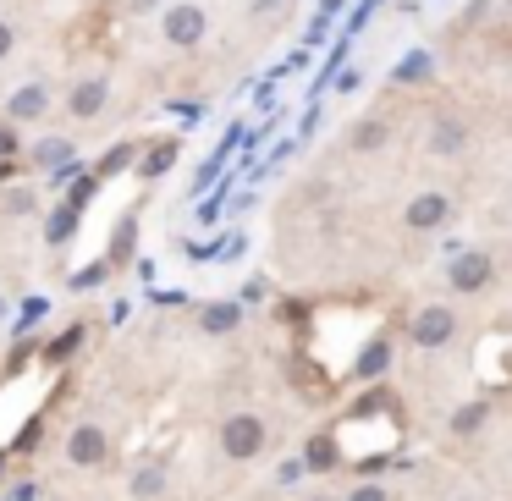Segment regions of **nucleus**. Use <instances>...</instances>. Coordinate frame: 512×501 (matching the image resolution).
<instances>
[{"label": "nucleus", "instance_id": "f257e3e1", "mask_svg": "<svg viewBox=\"0 0 512 501\" xmlns=\"http://www.w3.org/2000/svg\"><path fill=\"white\" fill-rule=\"evenodd\" d=\"M221 452L237 457V463L259 457L265 452V419H259V413H232V419L221 424Z\"/></svg>", "mask_w": 512, "mask_h": 501}, {"label": "nucleus", "instance_id": "f03ea898", "mask_svg": "<svg viewBox=\"0 0 512 501\" xmlns=\"http://www.w3.org/2000/svg\"><path fill=\"white\" fill-rule=\"evenodd\" d=\"M204 28H210V17H204V6H193V0H182V6H171V12H166V39L177 50L204 45Z\"/></svg>", "mask_w": 512, "mask_h": 501}, {"label": "nucleus", "instance_id": "7ed1b4c3", "mask_svg": "<svg viewBox=\"0 0 512 501\" xmlns=\"http://www.w3.org/2000/svg\"><path fill=\"white\" fill-rule=\"evenodd\" d=\"M452 331H457V314L441 309V303H430V309L413 314V342H419V347H446V342H452Z\"/></svg>", "mask_w": 512, "mask_h": 501}, {"label": "nucleus", "instance_id": "20e7f679", "mask_svg": "<svg viewBox=\"0 0 512 501\" xmlns=\"http://www.w3.org/2000/svg\"><path fill=\"white\" fill-rule=\"evenodd\" d=\"M490 276H496V265H490V254H479V248H468V254H457L452 259V287L457 292H485L490 287Z\"/></svg>", "mask_w": 512, "mask_h": 501}, {"label": "nucleus", "instance_id": "39448f33", "mask_svg": "<svg viewBox=\"0 0 512 501\" xmlns=\"http://www.w3.org/2000/svg\"><path fill=\"white\" fill-rule=\"evenodd\" d=\"M105 452H111V435L100 430V424H78L72 430V441H67V457L78 468H94V463H105Z\"/></svg>", "mask_w": 512, "mask_h": 501}, {"label": "nucleus", "instance_id": "423d86ee", "mask_svg": "<svg viewBox=\"0 0 512 501\" xmlns=\"http://www.w3.org/2000/svg\"><path fill=\"white\" fill-rule=\"evenodd\" d=\"M446 215H452L446 193H419V199L408 204V226H413V232H441Z\"/></svg>", "mask_w": 512, "mask_h": 501}, {"label": "nucleus", "instance_id": "0eeeda50", "mask_svg": "<svg viewBox=\"0 0 512 501\" xmlns=\"http://www.w3.org/2000/svg\"><path fill=\"white\" fill-rule=\"evenodd\" d=\"M105 100H111V83H105V78H83L78 89L67 94V111L78 116V122H89V116L105 111Z\"/></svg>", "mask_w": 512, "mask_h": 501}, {"label": "nucleus", "instance_id": "6e6552de", "mask_svg": "<svg viewBox=\"0 0 512 501\" xmlns=\"http://www.w3.org/2000/svg\"><path fill=\"white\" fill-rule=\"evenodd\" d=\"M463 144H468V127L457 122V116H441V122L430 127V149H435V155H457Z\"/></svg>", "mask_w": 512, "mask_h": 501}, {"label": "nucleus", "instance_id": "1a4fd4ad", "mask_svg": "<svg viewBox=\"0 0 512 501\" xmlns=\"http://www.w3.org/2000/svg\"><path fill=\"white\" fill-rule=\"evenodd\" d=\"M45 89H39V83H23V89L12 94V105H6V111H12V122H34V116H45Z\"/></svg>", "mask_w": 512, "mask_h": 501}, {"label": "nucleus", "instance_id": "9d476101", "mask_svg": "<svg viewBox=\"0 0 512 501\" xmlns=\"http://www.w3.org/2000/svg\"><path fill=\"white\" fill-rule=\"evenodd\" d=\"M386 369H391V342H386V336L364 342V353H358V375L375 380V375H386Z\"/></svg>", "mask_w": 512, "mask_h": 501}, {"label": "nucleus", "instance_id": "9b49d317", "mask_svg": "<svg viewBox=\"0 0 512 501\" xmlns=\"http://www.w3.org/2000/svg\"><path fill=\"white\" fill-rule=\"evenodd\" d=\"M303 463H309L314 474H331V468L342 463V452H336V435H314L309 452H303Z\"/></svg>", "mask_w": 512, "mask_h": 501}, {"label": "nucleus", "instance_id": "f8f14e48", "mask_svg": "<svg viewBox=\"0 0 512 501\" xmlns=\"http://www.w3.org/2000/svg\"><path fill=\"white\" fill-rule=\"evenodd\" d=\"M160 490H166V474H160V468H138L133 474V496L138 501H155Z\"/></svg>", "mask_w": 512, "mask_h": 501}, {"label": "nucleus", "instance_id": "ddd939ff", "mask_svg": "<svg viewBox=\"0 0 512 501\" xmlns=\"http://www.w3.org/2000/svg\"><path fill=\"white\" fill-rule=\"evenodd\" d=\"M237 325V303H210L204 309V331H232Z\"/></svg>", "mask_w": 512, "mask_h": 501}, {"label": "nucleus", "instance_id": "4468645a", "mask_svg": "<svg viewBox=\"0 0 512 501\" xmlns=\"http://www.w3.org/2000/svg\"><path fill=\"white\" fill-rule=\"evenodd\" d=\"M78 342H83V325H72V331H61L56 342L45 347V358H50V364H61L67 353H78Z\"/></svg>", "mask_w": 512, "mask_h": 501}, {"label": "nucleus", "instance_id": "2eb2a0df", "mask_svg": "<svg viewBox=\"0 0 512 501\" xmlns=\"http://www.w3.org/2000/svg\"><path fill=\"white\" fill-rule=\"evenodd\" d=\"M353 144L358 149H380V144H386V122H358L353 127Z\"/></svg>", "mask_w": 512, "mask_h": 501}, {"label": "nucleus", "instance_id": "dca6fc26", "mask_svg": "<svg viewBox=\"0 0 512 501\" xmlns=\"http://www.w3.org/2000/svg\"><path fill=\"white\" fill-rule=\"evenodd\" d=\"M72 226H78V210H72V204H61V210H56V221H50V243H67V232H72Z\"/></svg>", "mask_w": 512, "mask_h": 501}, {"label": "nucleus", "instance_id": "f3484780", "mask_svg": "<svg viewBox=\"0 0 512 501\" xmlns=\"http://www.w3.org/2000/svg\"><path fill=\"white\" fill-rule=\"evenodd\" d=\"M171 160H177V144H155V149H149V160H144V177H155V171H166Z\"/></svg>", "mask_w": 512, "mask_h": 501}, {"label": "nucleus", "instance_id": "a211bd4d", "mask_svg": "<svg viewBox=\"0 0 512 501\" xmlns=\"http://www.w3.org/2000/svg\"><path fill=\"white\" fill-rule=\"evenodd\" d=\"M479 424H485V402H474V408H463V413H457V419H452V430H457V435H468V430H479Z\"/></svg>", "mask_w": 512, "mask_h": 501}, {"label": "nucleus", "instance_id": "6ab92c4d", "mask_svg": "<svg viewBox=\"0 0 512 501\" xmlns=\"http://www.w3.org/2000/svg\"><path fill=\"white\" fill-rule=\"evenodd\" d=\"M111 254H116V259H127V254H133V221H122V232L111 237Z\"/></svg>", "mask_w": 512, "mask_h": 501}, {"label": "nucleus", "instance_id": "aec40b11", "mask_svg": "<svg viewBox=\"0 0 512 501\" xmlns=\"http://www.w3.org/2000/svg\"><path fill=\"white\" fill-rule=\"evenodd\" d=\"M347 501H386V490L375 485V479H364V485H353V496Z\"/></svg>", "mask_w": 512, "mask_h": 501}, {"label": "nucleus", "instance_id": "412c9836", "mask_svg": "<svg viewBox=\"0 0 512 501\" xmlns=\"http://www.w3.org/2000/svg\"><path fill=\"white\" fill-rule=\"evenodd\" d=\"M127 160H133V149L122 144V149H111V155H105V166H100V171H116V166H127Z\"/></svg>", "mask_w": 512, "mask_h": 501}, {"label": "nucleus", "instance_id": "4be33fe9", "mask_svg": "<svg viewBox=\"0 0 512 501\" xmlns=\"http://www.w3.org/2000/svg\"><path fill=\"white\" fill-rule=\"evenodd\" d=\"M424 67H430V61H424V56H413V61H402V72H397V78H419Z\"/></svg>", "mask_w": 512, "mask_h": 501}, {"label": "nucleus", "instance_id": "5701e85b", "mask_svg": "<svg viewBox=\"0 0 512 501\" xmlns=\"http://www.w3.org/2000/svg\"><path fill=\"white\" fill-rule=\"evenodd\" d=\"M12 45H17V34H12V28H6V23H0V61L12 56Z\"/></svg>", "mask_w": 512, "mask_h": 501}, {"label": "nucleus", "instance_id": "b1692460", "mask_svg": "<svg viewBox=\"0 0 512 501\" xmlns=\"http://www.w3.org/2000/svg\"><path fill=\"white\" fill-rule=\"evenodd\" d=\"M17 149V138H12V127H0V155H12Z\"/></svg>", "mask_w": 512, "mask_h": 501}, {"label": "nucleus", "instance_id": "393cba45", "mask_svg": "<svg viewBox=\"0 0 512 501\" xmlns=\"http://www.w3.org/2000/svg\"><path fill=\"white\" fill-rule=\"evenodd\" d=\"M254 6H259V12H276V6H281V0H254Z\"/></svg>", "mask_w": 512, "mask_h": 501}, {"label": "nucleus", "instance_id": "a878e982", "mask_svg": "<svg viewBox=\"0 0 512 501\" xmlns=\"http://www.w3.org/2000/svg\"><path fill=\"white\" fill-rule=\"evenodd\" d=\"M507 17H512V0H507Z\"/></svg>", "mask_w": 512, "mask_h": 501}, {"label": "nucleus", "instance_id": "bb28decb", "mask_svg": "<svg viewBox=\"0 0 512 501\" xmlns=\"http://www.w3.org/2000/svg\"><path fill=\"white\" fill-rule=\"evenodd\" d=\"M463 501H468V496H463Z\"/></svg>", "mask_w": 512, "mask_h": 501}]
</instances>
